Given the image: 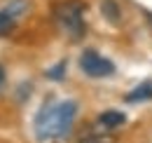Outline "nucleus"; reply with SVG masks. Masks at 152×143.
<instances>
[{
  "mask_svg": "<svg viewBox=\"0 0 152 143\" xmlns=\"http://www.w3.org/2000/svg\"><path fill=\"white\" fill-rule=\"evenodd\" d=\"M75 115H77V103L70 99L58 101V103H45L33 120L38 141H52V139L68 136L73 129V122H75Z\"/></svg>",
  "mask_w": 152,
  "mask_h": 143,
  "instance_id": "nucleus-1",
  "label": "nucleus"
},
{
  "mask_svg": "<svg viewBox=\"0 0 152 143\" xmlns=\"http://www.w3.org/2000/svg\"><path fill=\"white\" fill-rule=\"evenodd\" d=\"M84 12H87V5L80 2V0H63L56 2L54 10H52V17L56 28L68 38V40H82L84 31H87V24H84Z\"/></svg>",
  "mask_w": 152,
  "mask_h": 143,
  "instance_id": "nucleus-2",
  "label": "nucleus"
},
{
  "mask_svg": "<svg viewBox=\"0 0 152 143\" xmlns=\"http://www.w3.org/2000/svg\"><path fill=\"white\" fill-rule=\"evenodd\" d=\"M80 71L87 77H110L115 73V63L101 56L96 49H84L80 54Z\"/></svg>",
  "mask_w": 152,
  "mask_h": 143,
  "instance_id": "nucleus-3",
  "label": "nucleus"
},
{
  "mask_svg": "<svg viewBox=\"0 0 152 143\" xmlns=\"http://www.w3.org/2000/svg\"><path fill=\"white\" fill-rule=\"evenodd\" d=\"M98 122L110 131V129H117V127L124 125V122H126V115H124L122 110H105V113L98 115Z\"/></svg>",
  "mask_w": 152,
  "mask_h": 143,
  "instance_id": "nucleus-4",
  "label": "nucleus"
},
{
  "mask_svg": "<svg viewBox=\"0 0 152 143\" xmlns=\"http://www.w3.org/2000/svg\"><path fill=\"white\" fill-rule=\"evenodd\" d=\"M152 99V80L148 82H143V85H138L136 89H131L126 96H124V101H129V103H138V101H150Z\"/></svg>",
  "mask_w": 152,
  "mask_h": 143,
  "instance_id": "nucleus-5",
  "label": "nucleus"
},
{
  "mask_svg": "<svg viewBox=\"0 0 152 143\" xmlns=\"http://www.w3.org/2000/svg\"><path fill=\"white\" fill-rule=\"evenodd\" d=\"M101 12H103V17L108 19L113 26H117V24H119V7H117V2H115V0H103Z\"/></svg>",
  "mask_w": 152,
  "mask_h": 143,
  "instance_id": "nucleus-6",
  "label": "nucleus"
},
{
  "mask_svg": "<svg viewBox=\"0 0 152 143\" xmlns=\"http://www.w3.org/2000/svg\"><path fill=\"white\" fill-rule=\"evenodd\" d=\"M14 26H17V17H14L10 10H2V12H0V35L12 33Z\"/></svg>",
  "mask_w": 152,
  "mask_h": 143,
  "instance_id": "nucleus-7",
  "label": "nucleus"
},
{
  "mask_svg": "<svg viewBox=\"0 0 152 143\" xmlns=\"http://www.w3.org/2000/svg\"><path fill=\"white\" fill-rule=\"evenodd\" d=\"M77 143H113V136L110 134H98V131H89L84 134Z\"/></svg>",
  "mask_w": 152,
  "mask_h": 143,
  "instance_id": "nucleus-8",
  "label": "nucleus"
},
{
  "mask_svg": "<svg viewBox=\"0 0 152 143\" xmlns=\"http://www.w3.org/2000/svg\"><path fill=\"white\" fill-rule=\"evenodd\" d=\"M47 80H54V82H58V80H63L66 77V61H58L56 66H52V68H47Z\"/></svg>",
  "mask_w": 152,
  "mask_h": 143,
  "instance_id": "nucleus-9",
  "label": "nucleus"
},
{
  "mask_svg": "<svg viewBox=\"0 0 152 143\" xmlns=\"http://www.w3.org/2000/svg\"><path fill=\"white\" fill-rule=\"evenodd\" d=\"M26 7H28V5H26V0H12V5H7L5 10H10L14 17H19V14L26 10Z\"/></svg>",
  "mask_w": 152,
  "mask_h": 143,
  "instance_id": "nucleus-10",
  "label": "nucleus"
},
{
  "mask_svg": "<svg viewBox=\"0 0 152 143\" xmlns=\"http://www.w3.org/2000/svg\"><path fill=\"white\" fill-rule=\"evenodd\" d=\"M2 82H5V68L0 66V85H2Z\"/></svg>",
  "mask_w": 152,
  "mask_h": 143,
  "instance_id": "nucleus-11",
  "label": "nucleus"
}]
</instances>
